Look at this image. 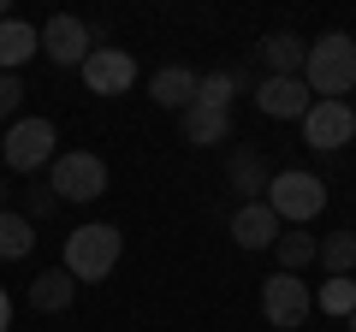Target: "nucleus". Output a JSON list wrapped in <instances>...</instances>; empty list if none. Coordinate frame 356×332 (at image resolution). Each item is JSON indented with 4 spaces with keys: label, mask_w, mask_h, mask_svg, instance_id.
<instances>
[{
    "label": "nucleus",
    "mask_w": 356,
    "mask_h": 332,
    "mask_svg": "<svg viewBox=\"0 0 356 332\" xmlns=\"http://www.w3.org/2000/svg\"><path fill=\"white\" fill-rule=\"evenodd\" d=\"M321 315L350 320L356 315V279H327V285H321Z\"/></svg>",
    "instance_id": "obj_21"
},
{
    "label": "nucleus",
    "mask_w": 356,
    "mask_h": 332,
    "mask_svg": "<svg viewBox=\"0 0 356 332\" xmlns=\"http://www.w3.org/2000/svg\"><path fill=\"white\" fill-rule=\"evenodd\" d=\"M30 243H36V226H30L24 214H6V208H0V261H24Z\"/></svg>",
    "instance_id": "obj_18"
},
{
    "label": "nucleus",
    "mask_w": 356,
    "mask_h": 332,
    "mask_svg": "<svg viewBox=\"0 0 356 332\" xmlns=\"http://www.w3.org/2000/svg\"><path fill=\"white\" fill-rule=\"evenodd\" d=\"M83 83H89V95H131V83H137L131 48H95L83 60Z\"/></svg>",
    "instance_id": "obj_8"
},
{
    "label": "nucleus",
    "mask_w": 356,
    "mask_h": 332,
    "mask_svg": "<svg viewBox=\"0 0 356 332\" xmlns=\"http://www.w3.org/2000/svg\"><path fill=\"white\" fill-rule=\"evenodd\" d=\"M178 125H184V142H196V149H214V142H226V137H232V107L191 101L184 113H178Z\"/></svg>",
    "instance_id": "obj_12"
},
{
    "label": "nucleus",
    "mask_w": 356,
    "mask_h": 332,
    "mask_svg": "<svg viewBox=\"0 0 356 332\" xmlns=\"http://www.w3.org/2000/svg\"><path fill=\"white\" fill-rule=\"evenodd\" d=\"M42 53H48L54 65H83L89 53V24L83 18H72V13H54L48 24H42Z\"/></svg>",
    "instance_id": "obj_9"
},
{
    "label": "nucleus",
    "mask_w": 356,
    "mask_h": 332,
    "mask_svg": "<svg viewBox=\"0 0 356 332\" xmlns=\"http://www.w3.org/2000/svg\"><path fill=\"white\" fill-rule=\"evenodd\" d=\"M119 249H125V238H119V226H77L72 238H65V273H72L77 285H95L107 279V273L119 267Z\"/></svg>",
    "instance_id": "obj_2"
},
{
    "label": "nucleus",
    "mask_w": 356,
    "mask_h": 332,
    "mask_svg": "<svg viewBox=\"0 0 356 332\" xmlns=\"http://www.w3.org/2000/svg\"><path fill=\"white\" fill-rule=\"evenodd\" d=\"M261 60L273 65V77H303V60H309V42L291 36V30H273L261 42Z\"/></svg>",
    "instance_id": "obj_15"
},
{
    "label": "nucleus",
    "mask_w": 356,
    "mask_h": 332,
    "mask_svg": "<svg viewBox=\"0 0 356 332\" xmlns=\"http://www.w3.org/2000/svg\"><path fill=\"white\" fill-rule=\"evenodd\" d=\"M54 208H60V196H54L48 184H30V190H24V219H48Z\"/></svg>",
    "instance_id": "obj_23"
},
{
    "label": "nucleus",
    "mask_w": 356,
    "mask_h": 332,
    "mask_svg": "<svg viewBox=\"0 0 356 332\" xmlns=\"http://www.w3.org/2000/svg\"><path fill=\"white\" fill-rule=\"evenodd\" d=\"M232 243H238V249H273V243H280V214L267 202H243L238 214H232Z\"/></svg>",
    "instance_id": "obj_11"
},
{
    "label": "nucleus",
    "mask_w": 356,
    "mask_h": 332,
    "mask_svg": "<svg viewBox=\"0 0 356 332\" xmlns=\"http://www.w3.org/2000/svg\"><path fill=\"white\" fill-rule=\"evenodd\" d=\"M54 142H60V131H54V119H13V131L0 137V160L13 166V172H30L36 179V166H54Z\"/></svg>",
    "instance_id": "obj_5"
},
{
    "label": "nucleus",
    "mask_w": 356,
    "mask_h": 332,
    "mask_svg": "<svg viewBox=\"0 0 356 332\" xmlns=\"http://www.w3.org/2000/svg\"><path fill=\"white\" fill-rule=\"evenodd\" d=\"M255 107H261L267 119H303L309 107H315V95H309L303 77H261V90H255Z\"/></svg>",
    "instance_id": "obj_10"
},
{
    "label": "nucleus",
    "mask_w": 356,
    "mask_h": 332,
    "mask_svg": "<svg viewBox=\"0 0 356 332\" xmlns=\"http://www.w3.org/2000/svg\"><path fill=\"white\" fill-rule=\"evenodd\" d=\"M196 83H202V77H196L191 65H161V72L149 77V101L166 107V113H184V107L196 101Z\"/></svg>",
    "instance_id": "obj_13"
},
{
    "label": "nucleus",
    "mask_w": 356,
    "mask_h": 332,
    "mask_svg": "<svg viewBox=\"0 0 356 332\" xmlns=\"http://www.w3.org/2000/svg\"><path fill=\"white\" fill-rule=\"evenodd\" d=\"M273 249H280V273H297V267H309V261L321 256V243L309 238V231H280Z\"/></svg>",
    "instance_id": "obj_20"
},
{
    "label": "nucleus",
    "mask_w": 356,
    "mask_h": 332,
    "mask_svg": "<svg viewBox=\"0 0 356 332\" xmlns=\"http://www.w3.org/2000/svg\"><path fill=\"white\" fill-rule=\"evenodd\" d=\"M267 184H273V172L261 166V154H255V149H238V154H232V190H243L250 202H261Z\"/></svg>",
    "instance_id": "obj_17"
},
{
    "label": "nucleus",
    "mask_w": 356,
    "mask_h": 332,
    "mask_svg": "<svg viewBox=\"0 0 356 332\" xmlns=\"http://www.w3.org/2000/svg\"><path fill=\"white\" fill-rule=\"evenodd\" d=\"M344 332H356V315H350V320H344Z\"/></svg>",
    "instance_id": "obj_26"
},
{
    "label": "nucleus",
    "mask_w": 356,
    "mask_h": 332,
    "mask_svg": "<svg viewBox=\"0 0 356 332\" xmlns=\"http://www.w3.org/2000/svg\"><path fill=\"white\" fill-rule=\"evenodd\" d=\"M0 202H6V184H0Z\"/></svg>",
    "instance_id": "obj_27"
},
{
    "label": "nucleus",
    "mask_w": 356,
    "mask_h": 332,
    "mask_svg": "<svg viewBox=\"0 0 356 332\" xmlns=\"http://www.w3.org/2000/svg\"><path fill=\"white\" fill-rule=\"evenodd\" d=\"M48 190L60 196V202H95V196H107V160L102 154H54L48 166Z\"/></svg>",
    "instance_id": "obj_3"
},
{
    "label": "nucleus",
    "mask_w": 356,
    "mask_h": 332,
    "mask_svg": "<svg viewBox=\"0 0 356 332\" xmlns=\"http://www.w3.org/2000/svg\"><path fill=\"white\" fill-rule=\"evenodd\" d=\"M321 267H327V279H350L356 273V231H332L321 243Z\"/></svg>",
    "instance_id": "obj_19"
},
{
    "label": "nucleus",
    "mask_w": 356,
    "mask_h": 332,
    "mask_svg": "<svg viewBox=\"0 0 356 332\" xmlns=\"http://www.w3.org/2000/svg\"><path fill=\"white\" fill-rule=\"evenodd\" d=\"M36 48H42L36 24H24V18H0V72H18Z\"/></svg>",
    "instance_id": "obj_16"
},
{
    "label": "nucleus",
    "mask_w": 356,
    "mask_h": 332,
    "mask_svg": "<svg viewBox=\"0 0 356 332\" xmlns=\"http://www.w3.org/2000/svg\"><path fill=\"white\" fill-rule=\"evenodd\" d=\"M273 214H280V226L291 219V226H303V219H315L321 208H327V184L315 179V172H273V184H267V196H261Z\"/></svg>",
    "instance_id": "obj_4"
},
{
    "label": "nucleus",
    "mask_w": 356,
    "mask_h": 332,
    "mask_svg": "<svg viewBox=\"0 0 356 332\" xmlns=\"http://www.w3.org/2000/svg\"><path fill=\"white\" fill-rule=\"evenodd\" d=\"M303 83H309V95H321V101H344V95L356 90V42L344 36V30H327L321 42H309Z\"/></svg>",
    "instance_id": "obj_1"
},
{
    "label": "nucleus",
    "mask_w": 356,
    "mask_h": 332,
    "mask_svg": "<svg viewBox=\"0 0 356 332\" xmlns=\"http://www.w3.org/2000/svg\"><path fill=\"white\" fill-rule=\"evenodd\" d=\"M350 279H356V273H350Z\"/></svg>",
    "instance_id": "obj_28"
},
{
    "label": "nucleus",
    "mask_w": 356,
    "mask_h": 332,
    "mask_svg": "<svg viewBox=\"0 0 356 332\" xmlns=\"http://www.w3.org/2000/svg\"><path fill=\"white\" fill-rule=\"evenodd\" d=\"M18 101H24V83H18V72H0V119H13Z\"/></svg>",
    "instance_id": "obj_24"
},
{
    "label": "nucleus",
    "mask_w": 356,
    "mask_h": 332,
    "mask_svg": "<svg viewBox=\"0 0 356 332\" xmlns=\"http://www.w3.org/2000/svg\"><path fill=\"white\" fill-rule=\"evenodd\" d=\"M6 326H13V297L0 291V332H6Z\"/></svg>",
    "instance_id": "obj_25"
},
{
    "label": "nucleus",
    "mask_w": 356,
    "mask_h": 332,
    "mask_svg": "<svg viewBox=\"0 0 356 332\" xmlns=\"http://www.w3.org/2000/svg\"><path fill=\"white\" fill-rule=\"evenodd\" d=\"M72 297H77V279H72L65 267L36 273V285H30V308H36V315H65V308H72Z\"/></svg>",
    "instance_id": "obj_14"
},
{
    "label": "nucleus",
    "mask_w": 356,
    "mask_h": 332,
    "mask_svg": "<svg viewBox=\"0 0 356 332\" xmlns=\"http://www.w3.org/2000/svg\"><path fill=\"white\" fill-rule=\"evenodd\" d=\"M232 90H238V77H232V72H208L202 83H196V101H208V107H232Z\"/></svg>",
    "instance_id": "obj_22"
},
{
    "label": "nucleus",
    "mask_w": 356,
    "mask_h": 332,
    "mask_svg": "<svg viewBox=\"0 0 356 332\" xmlns=\"http://www.w3.org/2000/svg\"><path fill=\"white\" fill-rule=\"evenodd\" d=\"M303 142L309 149H344V142H356V107L350 101H315L303 113Z\"/></svg>",
    "instance_id": "obj_7"
},
{
    "label": "nucleus",
    "mask_w": 356,
    "mask_h": 332,
    "mask_svg": "<svg viewBox=\"0 0 356 332\" xmlns=\"http://www.w3.org/2000/svg\"><path fill=\"white\" fill-rule=\"evenodd\" d=\"M261 315L273 320V332H297L315 315V297H309V285L297 279V273H273V279L261 285Z\"/></svg>",
    "instance_id": "obj_6"
}]
</instances>
